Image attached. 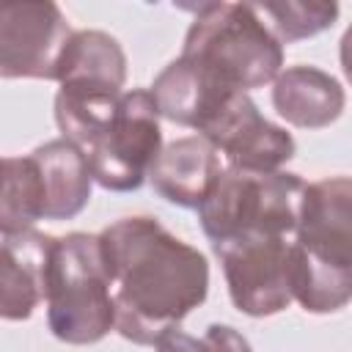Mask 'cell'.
I'll return each instance as SVG.
<instances>
[{
    "label": "cell",
    "mask_w": 352,
    "mask_h": 352,
    "mask_svg": "<svg viewBox=\"0 0 352 352\" xmlns=\"http://www.w3.org/2000/svg\"><path fill=\"white\" fill-rule=\"evenodd\" d=\"M256 11L270 19L278 41L311 38V36L327 30L338 16L336 3H292V0H286V3L256 6Z\"/></svg>",
    "instance_id": "obj_18"
},
{
    "label": "cell",
    "mask_w": 352,
    "mask_h": 352,
    "mask_svg": "<svg viewBox=\"0 0 352 352\" xmlns=\"http://www.w3.org/2000/svg\"><path fill=\"white\" fill-rule=\"evenodd\" d=\"M154 346H157V352H206L204 341L187 336V333L179 330V327H173V330H168L165 336H160Z\"/></svg>",
    "instance_id": "obj_20"
},
{
    "label": "cell",
    "mask_w": 352,
    "mask_h": 352,
    "mask_svg": "<svg viewBox=\"0 0 352 352\" xmlns=\"http://www.w3.org/2000/svg\"><path fill=\"white\" fill-rule=\"evenodd\" d=\"M234 94L242 91L228 88L212 72L182 55L170 60L151 85L160 116L182 126H192L195 132H201Z\"/></svg>",
    "instance_id": "obj_11"
},
{
    "label": "cell",
    "mask_w": 352,
    "mask_h": 352,
    "mask_svg": "<svg viewBox=\"0 0 352 352\" xmlns=\"http://www.w3.org/2000/svg\"><path fill=\"white\" fill-rule=\"evenodd\" d=\"M292 245L286 236L253 234L212 245L223 264L231 302L248 316H272L289 308L292 294Z\"/></svg>",
    "instance_id": "obj_6"
},
{
    "label": "cell",
    "mask_w": 352,
    "mask_h": 352,
    "mask_svg": "<svg viewBox=\"0 0 352 352\" xmlns=\"http://www.w3.org/2000/svg\"><path fill=\"white\" fill-rule=\"evenodd\" d=\"M38 165L44 198H47V220H72L91 201L94 173L88 157L66 138L50 140L30 154Z\"/></svg>",
    "instance_id": "obj_14"
},
{
    "label": "cell",
    "mask_w": 352,
    "mask_h": 352,
    "mask_svg": "<svg viewBox=\"0 0 352 352\" xmlns=\"http://www.w3.org/2000/svg\"><path fill=\"white\" fill-rule=\"evenodd\" d=\"M220 173L223 168L217 148L206 138L190 135L162 146L148 182L165 201L184 209H198L212 192Z\"/></svg>",
    "instance_id": "obj_12"
},
{
    "label": "cell",
    "mask_w": 352,
    "mask_h": 352,
    "mask_svg": "<svg viewBox=\"0 0 352 352\" xmlns=\"http://www.w3.org/2000/svg\"><path fill=\"white\" fill-rule=\"evenodd\" d=\"M182 58L195 60L220 82L248 94L275 82L283 47L250 3H204L184 36Z\"/></svg>",
    "instance_id": "obj_2"
},
{
    "label": "cell",
    "mask_w": 352,
    "mask_h": 352,
    "mask_svg": "<svg viewBox=\"0 0 352 352\" xmlns=\"http://www.w3.org/2000/svg\"><path fill=\"white\" fill-rule=\"evenodd\" d=\"M201 138L228 160V168L253 173H272L297 151L294 138L267 121L248 94H234L201 129Z\"/></svg>",
    "instance_id": "obj_8"
},
{
    "label": "cell",
    "mask_w": 352,
    "mask_h": 352,
    "mask_svg": "<svg viewBox=\"0 0 352 352\" xmlns=\"http://www.w3.org/2000/svg\"><path fill=\"white\" fill-rule=\"evenodd\" d=\"M58 82L121 91L126 82V55L104 30H74L58 69Z\"/></svg>",
    "instance_id": "obj_15"
},
{
    "label": "cell",
    "mask_w": 352,
    "mask_h": 352,
    "mask_svg": "<svg viewBox=\"0 0 352 352\" xmlns=\"http://www.w3.org/2000/svg\"><path fill=\"white\" fill-rule=\"evenodd\" d=\"M55 236L41 231L3 234V270H0V314L8 322L28 319L41 300H47L50 264Z\"/></svg>",
    "instance_id": "obj_10"
},
{
    "label": "cell",
    "mask_w": 352,
    "mask_h": 352,
    "mask_svg": "<svg viewBox=\"0 0 352 352\" xmlns=\"http://www.w3.org/2000/svg\"><path fill=\"white\" fill-rule=\"evenodd\" d=\"M302 195L305 182L297 173L223 168L212 192L198 206V220L212 245L253 234L286 236L297 231Z\"/></svg>",
    "instance_id": "obj_4"
},
{
    "label": "cell",
    "mask_w": 352,
    "mask_h": 352,
    "mask_svg": "<svg viewBox=\"0 0 352 352\" xmlns=\"http://www.w3.org/2000/svg\"><path fill=\"white\" fill-rule=\"evenodd\" d=\"M160 151L162 129L151 91H126L110 124L82 154L99 187L129 192L146 182Z\"/></svg>",
    "instance_id": "obj_5"
},
{
    "label": "cell",
    "mask_w": 352,
    "mask_h": 352,
    "mask_svg": "<svg viewBox=\"0 0 352 352\" xmlns=\"http://www.w3.org/2000/svg\"><path fill=\"white\" fill-rule=\"evenodd\" d=\"M294 234L297 245L308 253L338 267H352V179L330 176L305 184Z\"/></svg>",
    "instance_id": "obj_9"
},
{
    "label": "cell",
    "mask_w": 352,
    "mask_h": 352,
    "mask_svg": "<svg viewBox=\"0 0 352 352\" xmlns=\"http://www.w3.org/2000/svg\"><path fill=\"white\" fill-rule=\"evenodd\" d=\"M74 30L55 3H8L0 8V77L58 80Z\"/></svg>",
    "instance_id": "obj_7"
},
{
    "label": "cell",
    "mask_w": 352,
    "mask_h": 352,
    "mask_svg": "<svg viewBox=\"0 0 352 352\" xmlns=\"http://www.w3.org/2000/svg\"><path fill=\"white\" fill-rule=\"evenodd\" d=\"M341 82L316 66H289L272 82V104L292 126L322 129L344 110Z\"/></svg>",
    "instance_id": "obj_13"
},
{
    "label": "cell",
    "mask_w": 352,
    "mask_h": 352,
    "mask_svg": "<svg viewBox=\"0 0 352 352\" xmlns=\"http://www.w3.org/2000/svg\"><path fill=\"white\" fill-rule=\"evenodd\" d=\"M47 214L44 184L36 160L6 157L3 160V195H0V231L19 234L30 231L36 220Z\"/></svg>",
    "instance_id": "obj_17"
},
{
    "label": "cell",
    "mask_w": 352,
    "mask_h": 352,
    "mask_svg": "<svg viewBox=\"0 0 352 352\" xmlns=\"http://www.w3.org/2000/svg\"><path fill=\"white\" fill-rule=\"evenodd\" d=\"M338 55H341V69H344V77L349 80V85H352V25L344 30V36H341V50H338Z\"/></svg>",
    "instance_id": "obj_21"
},
{
    "label": "cell",
    "mask_w": 352,
    "mask_h": 352,
    "mask_svg": "<svg viewBox=\"0 0 352 352\" xmlns=\"http://www.w3.org/2000/svg\"><path fill=\"white\" fill-rule=\"evenodd\" d=\"M113 278L116 330L132 344L160 336L206 300L209 264L154 217H121L99 234Z\"/></svg>",
    "instance_id": "obj_1"
},
{
    "label": "cell",
    "mask_w": 352,
    "mask_h": 352,
    "mask_svg": "<svg viewBox=\"0 0 352 352\" xmlns=\"http://www.w3.org/2000/svg\"><path fill=\"white\" fill-rule=\"evenodd\" d=\"M204 346L206 352H253L248 338L228 324H209L204 336Z\"/></svg>",
    "instance_id": "obj_19"
},
{
    "label": "cell",
    "mask_w": 352,
    "mask_h": 352,
    "mask_svg": "<svg viewBox=\"0 0 352 352\" xmlns=\"http://www.w3.org/2000/svg\"><path fill=\"white\" fill-rule=\"evenodd\" d=\"M292 294L308 314H330L352 300V267L330 264L292 245Z\"/></svg>",
    "instance_id": "obj_16"
},
{
    "label": "cell",
    "mask_w": 352,
    "mask_h": 352,
    "mask_svg": "<svg viewBox=\"0 0 352 352\" xmlns=\"http://www.w3.org/2000/svg\"><path fill=\"white\" fill-rule=\"evenodd\" d=\"M44 302L58 341L96 344L116 327L113 278L99 236L74 231L55 242Z\"/></svg>",
    "instance_id": "obj_3"
}]
</instances>
